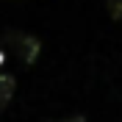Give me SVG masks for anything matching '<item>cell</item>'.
I'll list each match as a JSON object with an SVG mask.
<instances>
[{
  "instance_id": "1",
  "label": "cell",
  "mask_w": 122,
  "mask_h": 122,
  "mask_svg": "<svg viewBox=\"0 0 122 122\" xmlns=\"http://www.w3.org/2000/svg\"><path fill=\"white\" fill-rule=\"evenodd\" d=\"M0 47L8 50L22 67H30V64L39 58V53H42V42H39V36L25 33V30H17V28H8L6 33H3Z\"/></svg>"
},
{
  "instance_id": "3",
  "label": "cell",
  "mask_w": 122,
  "mask_h": 122,
  "mask_svg": "<svg viewBox=\"0 0 122 122\" xmlns=\"http://www.w3.org/2000/svg\"><path fill=\"white\" fill-rule=\"evenodd\" d=\"M111 20H122V0H106Z\"/></svg>"
},
{
  "instance_id": "2",
  "label": "cell",
  "mask_w": 122,
  "mask_h": 122,
  "mask_svg": "<svg viewBox=\"0 0 122 122\" xmlns=\"http://www.w3.org/2000/svg\"><path fill=\"white\" fill-rule=\"evenodd\" d=\"M14 92H17V81H14V75L0 72V114L8 108V103H11V97H14Z\"/></svg>"
},
{
  "instance_id": "4",
  "label": "cell",
  "mask_w": 122,
  "mask_h": 122,
  "mask_svg": "<svg viewBox=\"0 0 122 122\" xmlns=\"http://www.w3.org/2000/svg\"><path fill=\"white\" fill-rule=\"evenodd\" d=\"M56 122H89L83 114H69V117H61V119H56Z\"/></svg>"
}]
</instances>
